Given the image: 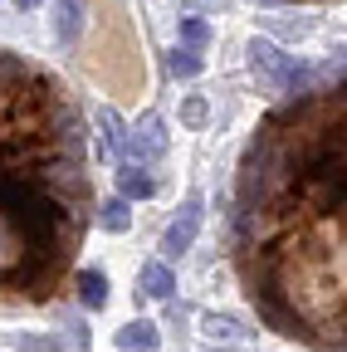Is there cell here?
Returning <instances> with one entry per match:
<instances>
[{
    "label": "cell",
    "mask_w": 347,
    "mask_h": 352,
    "mask_svg": "<svg viewBox=\"0 0 347 352\" xmlns=\"http://www.w3.org/2000/svg\"><path fill=\"white\" fill-rule=\"evenodd\" d=\"M34 6H39V0H20V10H34Z\"/></svg>",
    "instance_id": "obj_15"
},
{
    "label": "cell",
    "mask_w": 347,
    "mask_h": 352,
    "mask_svg": "<svg viewBox=\"0 0 347 352\" xmlns=\"http://www.w3.org/2000/svg\"><path fill=\"white\" fill-rule=\"evenodd\" d=\"M196 226H201V196L191 191L186 196V210L166 226V235H161V254L166 259H177L181 250H191V240H196Z\"/></svg>",
    "instance_id": "obj_5"
},
{
    "label": "cell",
    "mask_w": 347,
    "mask_h": 352,
    "mask_svg": "<svg viewBox=\"0 0 347 352\" xmlns=\"http://www.w3.org/2000/svg\"><path fill=\"white\" fill-rule=\"evenodd\" d=\"M181 39H186V50H205V44H210V30H205V20H196V15H186L181 20Z\"/></svg>",
    "instance_id": "obj_9"
},
{
    "label": "cell",
    "mask_w": 347,
    "mask_h": 352,
    "mask_svg": "<svg viewBox=\"0 0 347 352\" xmlns=\"http://www.w3.org/2000/svg\"><path fill=\"white\" fill-rule=\"evenodd\" d=\"M205 118H210V113H205V98H186L181 122H186V127H205Z\"/></svg>",
    "instance_id": "obj_13"
},
{
    "label": "cell",
    "mask_w": 347,
    "mask_h": 352,
    "mask_svg": "<svg viewBox=\"0 0 347 352\" xmlns=\"http://www.w3.org/2000/svg\"><path fill=\"white\" fill-rule=\"evenodd\" d=\"M230 254L274 333L342 352V83L279 103L235 171Z\"/></svg>",
    "instance_id": "obj_1"
},
{
    "label": "cell",
    "mask_w": 347,
    "mask_h": 352,
    "mask_svg": "<svg viewBox=\"0 0 347 352\" xmlns=\"http://www.w3.org/2000/svg\"><path fill=\"white\" fill-rule=\"evenodd\" d=\"M127 220H133V215H127V201H122V196L103 206V230H113V235H122V230H127Z\"/></svg>",
    "instance_id": "obj_11"
},
{
    "label": "cell",
    "mask_w": 347,
    "mask_h": 352,
    "mask_svg": "<svg viewBox=\"0 0 347 352\" xmlns=\"http://www.w3.org/2000/svg\"><path fill=\"white\" fill-rule=\"evenodd\" d=\"M122 147H127V157L133 162H157L161 152H166V132H161V118L157 113H147L133 132L122 138Z\"/></svg>",
    "instance_id": "obj_4"
},
{
    "label": "cell",
    "mask_w": 347,
    "mask_h": 352,
    "mask_svg": "<svg viewBox=\"0 0 347 352\" xmlns=\"http://www.w3.org/2000/svg\"><path fill=\"white\" fill-rule=\"evenodd\" d=\"M309 6H328V0H309Z\"/></svg>",
    "instance_id": "obj_16"
},
{
    "label": "cell",
    "mask_w": 347,
    "mask_h": 352,
    "mask_svg": "<svg viewBox=\"0 0 347 352\" xmlns=\"http://www.w3.org/2000/svg\"><path fill=\"white\" fill-rule=\"evenodd\" d=\"M171 74H177V78H196L201 74V54L196 50H177V54H171Z\"/></svg>",
    "instance_id": "obj_12"
},
{
    "label": "cell",
    "mask_w": 347,
    "mask_h": 352,
    "mask_svg": "<svg viewBox=\"0 0 347 352\" xmlns=\"http://www.w3.org/2000/svg\"><path fill=\"white\" fill-rule=\"evenodd\" d=\"M137 284H142V294H147V298H171V289H177V279H171V270H166L161 259L142 264V274H137Z\"/></svg>",
    "instance_id": "obj_6"
},
{
    "label": "cell",
    "mask_w": 347,
    "mask_h": 352,
    "mask_svg": "<svg viewBox=\"0 0 347 352\" xmlns=\"http://www.w3.org/2000/svg\"><path fill=\"white\" fill-rule=\"evenodd\" d=\"M117 186H122V201H147L152 191H157V182H152V176L147 171H137V166H127V171H117Z\"/></svg>",
    "instance_id": "obj_7"
},
{
    "label": "cell",
    "mask_w": 347,
    "mask_h": 352,
    "mask_svg": "<svg viewBox=\"0 0 347 352\" xmlns=\"http://www.w3.org/2000/svg\"><path fill=\"white\" fill-rule=\"evenodd\" d=\"M89 127L59 74L0 50V308L49 303L93 226Z\"/></svg>",
    "instance_id": "obj_2"
},
{
    "label": "cell",
    "mask_w": 347,
    "mask_h": 352,
    "mask_svg": "<svg viewBox=\"0 0 347 352\" xmlns=\"http://www.w3.org/2000/svg\"><path fill=\"white\" fill-rule=\"evenodd\" d=\"M78 298L89 308H103L108 303V279L103 274H78Z\"/></svg>",
    "instance_id": "obj_8"
},
{
    "label": "cell",
    "mask_w": 347,
    "mask_h": 352,
    "mask_svg": "<svg viewBox=\"0 0 347 352\" xmlns=\"http://www.w3.org/2000/svg\"><path fill=\"white\" fill-rule=\"evenodd\" d=\"M249 74L259 83V94H289L298 83V64L269 39H249Z\"/></svg>",
    "instance_id": "obj_3"
},
{
    "label": "cell",
    "mask_w": 347,
    "mask_h": 352,
    "mask_svg": "<svg viewBox=\"0 0 347 352\" xmlns=\"http://www.w3.org/2000/svg\"><path fill=\"white\" fill-rule=\"evenodd\" d=\"M117 342H122V347H142V352H152V347H157V328H152V323H133Z\"/></svg>",
    "instance_id": "obj_10"
},
{
    "label": "cell",
    "mask_w": 347,
    "mask_h": 352,
    "mask_svg": "<svg viewBox=\"0 0 347 352\" xmlns=\"http://www.w3.org/2000/svg\"><path fill=\"white\" fill-rule=\"evenodd\" d=\"M78 20H83V6H78V0H64V20H59V30H64V34H74V30H78Z\"/></svg>",
    "instance_id": "obj_14"
}]
</instances>
